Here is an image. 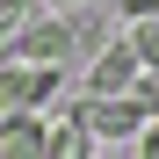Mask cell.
<instances>
[{
  "instance_id": "cell-3",
  "label": "cell",
  "mask_w": 159,
  "mask_h": 159,
  "mask_svg": "<svg viewBox=\"0 0 159 159\" xmlns=\"http://www.w3.org/2000/svg\"><path fill=\"white\" fill-rule=\"evenodd\" d=\"M138 51H130V36L123 43H109V51H101V58L87 65V101H123L130 87H138Z\"/></svg>"
},
{
  "instance_id": "cell-6",
  "label": "cell",
  "mask_w": 159,
  "mask_h": 159,
  "mask_svg": "<svg viewBox=\"0 0 159 159\" xmlns=\"http://www.w3.org/2000/svg\"><path fill=\"white\" fill-rule=\"evenodd\" d=\"M94 145H101V138H94L87 123H80V109L51 123V159H94Z\"/></svg>"
},
{
  "instance_id": "cell-7",
  "label": "cell",
  "mask_w": 159,
  "mask_h": 159,
  "mask_svg": "<svg viewBox=\"0 0 159 159\" xmlns=\"http://www.w3.org/2000/svg\"><path fill=\"white\" fill-rule=\"evenodd\" d=\"M36 7H43V0H0V43H15L22 29H29V22H36Z\"/></svg>"
},
{
  "instance_id": "cell-2",
  "label": "cell",
  "mask_w": 159,
  "mask_h": 159,
  "mask_svg": "<svg viewBox=\"0 0 159 159\" xmlns=\"http://www.w3.org/2000/svg\"><path fill=\"white\" fill-rule=\"evenodd\" d=\"M80 123L94 130V138H145V130L159 123L138 94H123V101H80Z\"/></svg>"
},
{
  "instance_id": "cell-5",
  "label": "cell",
  "mask_w": 159,
  "mask_h": 159,
  "mask_svg": "<svg viewBox=\"0 0 159 159\" xmlns=\"http://www.w3.org/2000/svg\"><path fill=\"white\" fill-rule=\"evenodd\" d=\"M0 159H51V123L43 116H0Z\"/></svg>"
},
{
  "instance_id": "cell-1",
  "label": "cell",
  "mask_w": 159,
  "mask_h": 159,
  "mask_svg": "<svg viewBox=\"0 0 159 159\" xmlns=\"http://www.w3.org/2000/svg\"><path fill=\"white\" fill-rule=\"evenodd\" d=\"M51 94H58V72L0 58V116H36V109H43Z\"/></svg>"
},
{
  "instance_id": "cell-8",
  "label": "cell",
  "mask_w": 159,
  "mask_h": 159,
  "mask_svg": "<svg viewBox=\"0 0 159 159\" xmlns=\"http://www.w3.org/2000/svg\"><path fill=\"white\" fill-rule=\"evenodd\" d=\"M138 159H159V123H152L145 138H138Z\"/></svg>"
},
{
  "instance_id": "cell-4",
  "label": "cell",
  "mask_w": 159,
  "mask_h": 159,
  "mask_svg": "<svg viewBox=\"0 0 159 159\" xmlns=\"http://www.w3.org/2000/svg\"><path fill=\"white\" fill-rule=\"evenodd\" d=\"M7 58H15V65H43V72H58V65L72 58V29H65V22H29V29L7 43Z\"/></svg>"
},
{
  "instance_id": "cell-9",
  "label": "cell",
  "mask_w": 159,
  "mask_h": 159,
  "mask_svg": "<svg viewBox=\"0 0 159 159\" xmlns=\"http://www.w3.org/2000/svg\"><path fill=\"white\" fill-rule=\"evenodd\" d=\"M43 7H72V0H43Z\"/></svg>"
}]
</instances>
